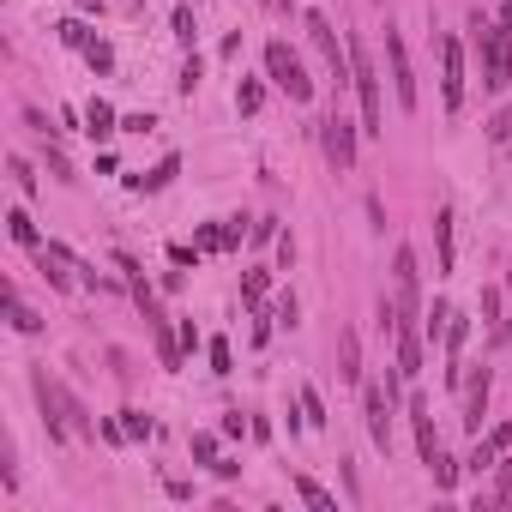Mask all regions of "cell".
<instances>
[{"label":"cell","instance_id":"cell-39","mask_svg":"<svg viewBox=\"0 0 512 512\" xmlns=\"http://www.w3.org/2000/svg\"><path fill=\"white\" fill-rule=\"evenodd\" d=\"M223 434H235V440H241V434H253V422H247L241 410H229V416H223Z\"/></svg>","mask_w":512,"mask_h":512},{"label":"cell","instance_id":"cell-42","mask_svg":"<svg viewBox=\"0 0 512 512\" xmlns=\"http://www.w3.org/2000/svg\"><path fill=\"white\" fill-rule=\"evenodd\" d=\"M260 7H266V13H290V0H260Z\"/></svg>","mask_w":512,"mask_h":512},{"label":"cell","instance_id":"cell-25","mask_svg":"<svg viewBox=\"0 0 512 512\" xmlns=\"http://www.w3.org/2000/svg\"><path fill=\"white\" fill-rule=\"evenodd\" d=\"M296 494H302L308 506H320V512H332V506H338V500H332V494H326V488H320L314 476H302V470H296Z\"/></svg>","mask_w":512,"mask_h":512},{"label":"cell","instance_id":"cell-23","mask_svg":"<svg viewBox=\"0 0 512 512\" xmlns=\"http://www.w3.org/2000/svg\"><path fill=\"white\" fill-rule=\"evenodd\" d=\"M235 109H241V115H260V109H266V85H260V79H241V85H235Z\"/></svg>","mask_w":512,"mask_h":512},{"label":"cell","instance_id":"cell-11","mask_svg":"<svg viewBox=\"0 0 512 512\" xmlns=\"http://www.w3.org/2000/svg\"><path fill=\"white\" fill-rule=\"evenodd\" d=\"M241 235H253V229H241V217H217V223H199L193 247L199 253H229V247H241Z\"/></svg>","mask_w":512,"mask_h":512},{"label":"cell","instance_id":"cell-29","mask_svg":"<svg viewBox=\"0 0 512 512\" xmlns=\"http://www.w3.org/2000/svg\"><path fill=\"white\" fill-rule=\"evenodd\" d=\"M121 428H127V440H151L157 434V422L145 410H121Z\"/></svg>","mask_w":512,"mask_h":512},{"label":"cell","instance_id":"cell-9","mask_svg":"<svg viewBox=\"0 0 512 512\" xmlns=\"http://www.w3.org/2000/svg\"><path fill=\"white\" fill-rule=\"evenodd\" d=\"M392 284H398V308L404 314H422V272H416V253L410 247L392 253Z\"/></svg>","mask_w":512,"mask_h":512},{"label":"cell","instance_id":"cell-18","mask_svg":"<svg viewBox=\"0 0 512 512\" xmlns=\"http://www.w3.org/2000/svg\"><path fill=\"white\" fill-rule=\"evenodd\" d=\"M85 133H91V139H109V133H121V121H115V109H109L103 97H91V103H85Z\"/></svg>","mask_w":512,"mask_h":512},{"label":"cell","instance_id":"cell-37","mask_svg":"<svg viewBox=\"0 0 512 512\" xmlns=\"http://www.w3.org/2000/svg\"><path fill=\"white\" fill-rule=\"evenodd\" d=\"M488 139H494V145H506V139H512V109H500V115L488 121Z\"/></svg>","mask_w":512,"mask_h":512},{"label":"cell","instance_id":"cell-6","mask_svg":"<svg viewBox=\"0 0 512 512\" xmlns=\"http://www.w3.org/2000/svg\"><path fill=\"white\" fill-rule=\"evenodd\" d=\"M302 25H308V43L320 49V61H326V73H332L338 85H350V43H338V31H332V19H326V13H302Z\"/></svg>","mask_w":512,"mask_h":512},{"label":"cell","instance_id":"cell-41","mask_svg":"<svg viewBox=\"0 0 512 512\" xmlns=\"http://www.w3.org/2000/svg\"><path fill=\"white\" fill-rule=\"evenodd\" d=\"M278 266H284V272L296 266V241H290V235H278Z\"/></svg>","mask_w":512,"mask_h":512},{"label":"cell","instance_id":"cell-34","mask_svg":"<svg viewBox=\"0 0 512 512\" xmlns=\"http://www.w3.org/2000/svg\"><path fill=\"white\" fill-rule=\"evenodd\" d=\"M482 320L494 326V338L506 332V326H500V290H482Z\"/></svg>","mask_w":512,"mask_h":512},{"label":"cell","instance_id":"cell-32","mask_svg":"<svg viewBox=\"0 0 512 512\" xmlns=\"http://www.w3.org/2000/svg\"><path fill=\"white\" fill-rule=\"evenodd\" d=\"M193 458H199L205 470H217V464H223V452H217V434H193Z\"/></svg>","mask_w":512,"mask_h":512},{"label":"cell","instance_id":"cell-31","mask_svg":"<svg viewBox=\"0 0 512 512\" xmlns=\"http://www.w3.org/2000/svg\"><path fill=\"white\" fill-rule=\"evenodd\" d=\"M302 416H308V428H326V398L314 386H302Z\"/></svg>","mask_w":512,"mask_h":512},{"label":"cell","instance_id":"cell-15","mask_svg":"<svg viewBox=\"0 0 512 512\" xmlns=\"http://www.w3.org/2000/svg\"><path fill=\"white\" fill-rule=\"evenodd\" d=\"M452 223H458V217H452V205H440V211H434V247H440V278H446V272L458 266V235H452Z\"/></svg>","mask_w":512,"mask_h":512},{"label":"cell","instance_id":"cell-36","mask_svg":"<svg viewBox=\"0 0 512 512\" xmlns=\"http://www.w3.org/2000/svg\"><path fill=\"white\" fill-rule=\"evenodd\" d=\"M296 314H302V308H296V296H278V308H272V326H296Z\"/></svg>","mask_w":512,"mask_h":512},{"label":"cell","instance_id":"cell-33","mask_svg":"<svg viewBox=\"0 0 512 512\" xmlns=\"http://www.w3.org/2000/svg\"><path fill=\"white\" fill-rule=\"evenodd\" d=\"M193 37H199V25H193V7H175V43H181V49H193Z\"/></svg>","mask_w":512,"mask_h":512},{"label":"cell","instance_id":"cell-5","mask_svg":"<svg viewBox=\"0 0 512 512\" xmlns=\"http://www.w3.org/2000/svg\"><path fill=\"white\" fill-rule=\"evenodd\" d=\"M266 73L290 103H314V79H308V67H302V55L290 43H266Z\"/></svg>","mask_w":512,"mask_h":512},{"label":"cell","instance_id":"cell-24","mask_svg":"<svg viewBox=\"0 0 512 512\" xmlns=\"http://www.w3.org/2000/svg\"><path fill=\"white\" fill-rule=\"evenodd\" d=\"M91 37H97V31H91L85 19H61V43H67V49H79V55H85V49H91Z\"/></svg>","mask_w":512,"mask_h":512},{"label":"cell","instance_id":"cell-19","mask_svg":"<svg viewBox=\"0 0 512 512\" xmlns=\"http://www.w3.org/2000/svg\"><path fill=\"white\" fill-rule=\"evenodd\" d=\"M7 235H13V241H19V247H31V253H37V247H43V235H37V223H31V211H19V205H13V211H7Z\"/></svg>","mask_w":512,"mask_h":512},{"label":"cell","instance_id":"cell-43","mask_svg":"<svg viewBox=\"0 0 512 512\" xmlns=\"http://www.w3.org/2000/svg\"><path fill=\"white\" fill-rule=\"evenodd\" d=\"M506 284H512V266H506Z\"/></svg>","mask_w":512,"mask_h":512},{"label":"cell","instance_id":"cell-2","mask_svg":"<svg viewBox=\"0 0 512 512\" xmlns=\"http://www.w3.org/2000/svg\"><path fill=\"white\" fill-rule=\"evenodd\" d=\"M350 85H356V103H362V133L380 139L386 133V91H380V73H374L362 37H350Z\"/></svg>","mask_w":512,"mask_h":512},{"label":"cell","instance_id":"cell-16","mask_svg":"<svg viewBox=\"0 0 512 512\" xmlns=\"http://www.w3.org/2000/svg\"><path fill=\"white\" fill-rule=\"evenodd\" d=\"M338 380H344V386H362V338H356L350 326L338 332Z\"/></svg>","mask_w":512,"mask_h":512},{"label":"cell","instance_id":"cell-1","mask_svg":"<svg viewBox=\"0 0 512 512\" xmlns=\"http://www.w3.org/2000/svg\"><path fill=\"white\" fill-rule=\"evenodd\" d=\"M31 392H37V404H43V428H49V440H85V434L103 428V422L67 392V380H55L49 368H31Z\"/></svg>","mask_w":512,"mask_h":512},{"label":"cell","instance_id":"cell-14","mask_svg":"<svg viewBox=\"0 0 512 512\" xmlns=\"http://www.w3.org/2000/svg\"><path fill=\"white\" fill-rule=\"evenodd\" d=\"M506 446H512V422H500V428H488V440L476 434V452H470V470H494Z\"/></svg>","mask_w":512,"mask_h":512},{"label":"cell","instance_id":"cell-40","mask_svg":"<svg viewBox=\"0 0 512 512\" xmlns=\"http://www.w3.org/2000/svg\"><path fill=\"white\" fill-rule=\"evenodd\" d=\"M151 127H157V115H127L121 121V133H151Z\"/></svg>","mask_w":512,"mask_h":512},{"label":"cell","instance_id":"cell-8","mask_svg":"<svg viewBox=\"0 0 512 512\" xmlns=\"http://www.w3.org/2000/svg\"><path fill=\"white\" fill-rule=\"evenodd\" d=\"M440 103L446 115L464 109V43L458 37H440Z\"/></svg>","mask_w":512,"mask_h":512},{"label":"cell","instance_id":"cell-21","mask_svg":"<svg viewBox=\"0 0 512 512\" xmlns=\"http://www.w3.org/2000/svg\"><path fill=\"white\" fill-rule=\"evenodd\" d=\"M7 320H13V332H25V338H37V332H43V320L25 308V296H19V290L7 296Z\"/></svg>","mask_w":512,"mask_h":512},{"label":"cell","instance_id":"cell-27","mask_svg":"<svg viewBox=\"0 0 512 512\" xmlns=\"http://www.w3.org/2000/svg\"><path fill=\"white\" fill-rule=\"evenodd\" d=\"M7 175H13V187H19V193H25V199H31V193H37V175H31V163H25V157H19V151H13V157H7Z\"/></svg>","mask_w":512,"mask_h":512},{"label":"cell","instance_id":"cell-44","mask_svg":"<svg viewBox=\"0 0 512 512\" xmlns=\"http://www.w3.org/2000/svg\"><path fill=\"white\" fill-rule=\"evenodd\" d=\"M506 7H512V0H506Z\"/></svg>","mask_w":512,"mask_h":512},{"label":"cell","instance_id":"cell-10","mask_svg":"<svg viewBox=\"0 0 512 512\" xmlns=\"http://www.w3.org/2000/svg\"><path fill=\"white\" fill-rule=\"evenodd\" d=\"M320 145H326V157H332L338 169H356V127H350L344 115H326V121H320Z\"/></svg>","mask_w":512,"mask_h":512},{"label":"cell","instance_id":"cell-7","mask_svg":"<svg viewBox=\"0 0 512 512\" xmlns=\"http://www.w3.org/2000/svg\"><path fill=\"white\" fill-rule=\"evenodd\" d=\"M386 73H392V97H398V109H416V67H410V49H404L398 25H386Z\"/></svg>","mask_w":512,"mask_h":512},{"label":"cell","instance_id":"cell-22","mask_svg":"<svg viewBox=\"0 0 512 512\" xmlns=\"http://www.w3.org/2000/svg\"><path fill=\"white\" fill-rule=\"evenodd\" d=\"M446 326H452V302H434V308L422 314V338H428V344H446Z\"/></svg>","mask_w":512,"mask_h":512},{"label":"cell","instance_id":"cell-20","mask_svg":"<svg viewBox=\"0 0 512 512\" xmlns=\"http://www.w3.org/2000/svg\"><path fill=\"white\" fill-rule=\"evenodd\" d=\"M266 290H272V272H266V266H253V272L241 278V308H260Z\"/></svg>","mask_w":512,"mask_h":512},{"label":"cell","instance_id":"cell-30","mask_svg":"<svg viewBox=\"0 0 512 512\" xmlns=\"http://www.w3.org/2000/svg\"><path fill=\"white\" fill-rule=\"evenodd\" d=\"M85 67H91V73H109V67H115V49H109L103 37H91V49H85Z\"/></svg>","mask_w":512,"mask_h":512},{"label":"cell","instance_id":"cell-13","mask_svg":"<svg viewBox=\"0 0 512 512\" xmlns=\"http://www.w3.org/2000/svg\"><path fill=\"white\" fill-rule=\"evenodd\" d=\"M410 428H416V452H422V464H434V458H440V434H434V410H428L422 392L410 398Z\"/></svg>","mask_w":512,"mask_h":512},{"label":"cell","instance_id":"cell-17","mask_svg":"<svg viewBox=\"0 0 512 512\" xmlns=\"http://www.w3.org/2000/svg\"><path fill=\"white\" fill-rule=\"evenodd\" d=\"M175 175H181V157H163V163H157L151 175H127V187H133V193H163V187H169Z\"/></svg>","mask_w":512,"mask_h":512},{"label":"cell","instance_id":"cell-3","mask_svg":"<svg viewBox=\"0 0 512 512\" xmlns=\"http://www.w3.org/2000/svg\"><path fill=\"white\" fill-rule=\"evenodd\" d=\"M398 368H386V380H362V410H368V440L380 452H392V416H398Z\"/></svg>","mask_w":512,"mask_h":512},{"label":"cell","instance_id":"cell-28","mask_svg":"<svg viewBox=\"0 0 512 512\" xmlns=\"http://www.w3.org/2000/svg\"><path fill=\"white\" fill-rule=\"evenodd\" d=\"M205 356H211V374H235V350H229V338H211Z\"/></svg>","mask_w":512,"mask_h":512},{"label":"cell","instance_id":"cell-12","mask_svg":"<svg viewBox=\"0 0 512 512\" xmlns=\"http://www.w3.org/2000/svg\"><path fill=\"white\" fill-rule=\"evenodd\" d=\"M488 392H494V374H488V368H470V380H464V428H470V434H482Z\"/></svg>","mask_w":512,"mask_h":512},{"label":"cell","instance_id":"cell-35","mask_svg":"<svg viewBox=\"0 0 512 512\" xmlns=\"http://www.w3.org/2000/svg\"><path fill=\"white\" fill-rule=\"evenodd\" d=\"M428 470H434V488H452V482H458V464H452L446 452H440V458H434Z\"/></svg>","mask_w":512,"mask_h":512},{"label":"cell","instance_id":"cell-26","mask_svg":"<svg viewBox=\"0 0 512 512\" xmlns=\"http://www.w3.org/2000/svg\"><path fill=\"white\" fill-rule=\"evenodd\" d=\"M199 73H205V61H199V55L187 49V61H181V79H175V91H181V97H193V91H199Z\"/></svg>","mask_w":512,"mask_h":512},{"label":"cell","instance_id":"cell-4","mask_svg":"<svg viewBox=\"0 0 512 512\" xmlns=\"http://www.w3.org/2000/svg\"><path fill=\"white\" fill-rule=\"evenodd\" d=\"M476 55H482V91H506L512 85V31L476 19Z\"/></svg>","mask_w":512,"mask_h":512},{"label":"cell","instance_id":"cell-38","mask_svg":"<svg viewBox=\"0 0 512 512\" xmlns=\"http://www.w3.org/2000/svg\"><path fill=\"white\" fill-rule=\"evenodd\" d=\"M494 470H500V482H494V500H512V458H500Z\"/></svg>","mask_w":512,"mask_h":512}]
</instances>
